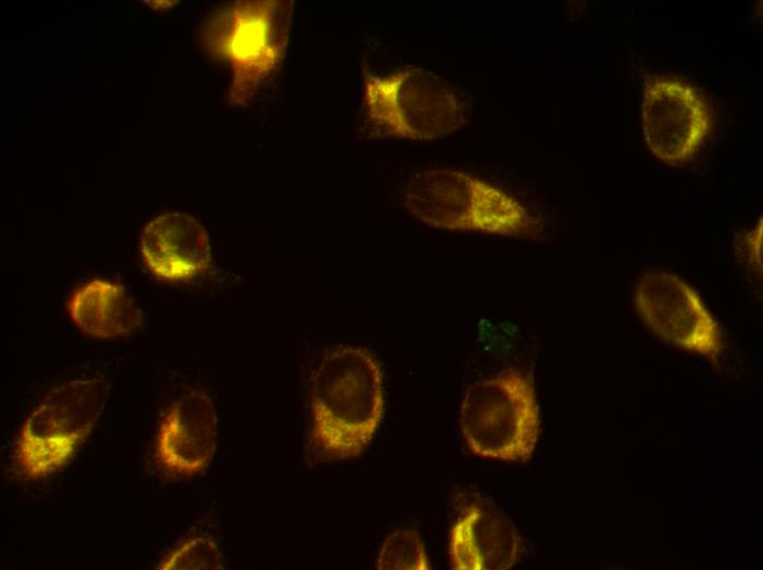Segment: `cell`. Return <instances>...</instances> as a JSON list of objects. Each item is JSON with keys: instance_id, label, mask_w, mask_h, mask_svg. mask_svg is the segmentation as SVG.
I'll return each instance as SVG.
<instances>
[{"instance_id": "6da1fadb", "label": "cell", "mask_w": 763, "mask_h": 570, "mask_svg": "<svg viewBox=\"0 0 763 570\" xmlns=\"http://www.w3.org/2000/svg\"><path fill=\"white\" fill-rule=\"evenodd\" d=\"M309 445L319 461L358 456L384 415L383 373L366 349L337 345L324 352L309 391Z\"/></svg>"}, {"instance_id": "7a4b0ae2", "label": "cell", "mask_w": 763, "mask_h": 570, "mask_svg": "<svg viewBox=\"0 0 763 570\" xmlns=\"http://www.w3.org/2000/svg\"><path fill=\"white\" fill-rule=\"evenodd\" d=\"M405 207L440 230L523 237L534 228L527 208L505 191L467 172L431 168L408 183Z\"/></svg>"}, {"instance_id": "3957f363", "label": "cell", "mask_w": 763, "mask_h": 570, "mask_svg": "<svg viewBox=\"0 0 763 570\" xmlns=\"http://www.w3.org/2000/svg\"><path fill=\"white\" fill-rule=\"evenodd\" d=\"M293 10V1H238L209 14L203 39L232 69L231 102H248L281 65Z\"/></svg>"}, {"instance_id": "277c9868", "label": "cell", "mask_w": 763, "mask_h": 570, "mask_svg": "<svg viewBox=\"0 0 763 570\" xmlns=\"http://www.w3.org/2000/svg\"><path fill=\"white\" fill-rule=\"evenodd\" d=\"M459 424L476 455L527 461L540 434V411L531 377L505 369L471 384L463 398Z\"/></svg>"}, {"instance_id": "5b68a950", "label": "cell", "mask_w": 763, "mask_h": 570, "mask_svg": "<svg viewBox=\"0 0 763 570\" xmlns=\"http://www.w3.org/2000/svg\"><path fill=\"white\" fill-rule=\"evenodd\" d=\"M367 116L384 134L412 140L451 135L468 123L465 95L425 68L408 67L386 75H365Z\"/></svg>"}, {"instance_id": "8992f818", "label": "cell", "mask_w": 763, "mask_h": 570, "mask_svg": "<svg viewBox=\"0 0 763 570\" xmlns=\"http://www.w3.org/2000/svg\"><path fill=\"white\" fill-rule=\"evenodd\" d=\"M109 395L100 378H81L52 389L32 410L15 441L23 476L44 478L64 467L88 438Z\"/></svg>"}, {"instance_id": "52a82bcc", "label": "cell", "mask_w": 763, "mask_h": 570, "mask_svg": "<svg viewBox=\"0 0 763 570\" xmlns=\"http://www.w3.org/2000/svg\"><path fill=\"white\" fill-rule=\"evenodd\" d=\"M640 113L647 148L670 166L693 160L715 127L714 112L705 93L673 75L647 77Z\"/></svg>"}, {"instance_id": "ba28073f", "label": "cell", "mask_w": 763, "mask_h": 570, "mask_svg": "<svg viewBox=\"0 0 763 570\" xmlns=\"http://www.w3.org/2000/svg\"><path fill=\"white\" fill-rule=\"evenodd\" d=\"M633 306L656 338L716 363L724 351L720 324L699 293L676 274L651 271L633 293Z\"/></svg>"}, {"instance_id": "9c48e42d", "label": "cell", "mask_w": 763, "mask_h": 570, "mask_svg": "<svg viewBox=\"0 0 763 570\" xmlns=\"http://www.w3.org/2000/svg\"><path fill=\"white\" fill-rule=\"evenodd\" d=\"M217 414L209 396L191 390L180 397L160 421L156 455L174 476H193L212 461L216 448Z\"/></svg>"}, {"instance_id": "30bf717a", "label": "cell", "mask_w": 763, "mask_h": 570, "mask_svg": "<svg viewBox=\"0 0 763 570\" xmlns=\"http://www.w3.org/2000/svg\"><path fill=\"white\" fill-rule=\"evenodd\" d=\"M140 252L147 269L167 282H184L204 273L212 263L206 229L191 215L163 213L144 227Z\"/></svg>"}, {"instance_id": "8fae6325", "label": "cell", "mask_w": 763, "mask_h": 570, "mask_svg": "<svg viewBox=\"0 0 763 570\" xmlns=\"http://www.w3.org/2000/svg\"><path fill=\"white\" fill-rule=\"evenodd\" d=\"M522 538L512 521L498 509L470 503L448 536L451 566L458 570H509L517 561Z\"/></svg>"}, {"instance_id": "7c38bea8", "label": "cell", "mask_w": 763, "mask_h": 570, "mask_svg": "<svg viewBox=\"0 0 763 570\" xmlns=\"http://www.w3.org/2000/svg\"><path fill=\"white\" fill-rule=\"evenodd\" d=\"M72 322L89 337L115 339L143 326V312L116 283L95 278L73 290L68 304Z\"/></svg>"}, {"instance_id": "4fadbf2b", "label": "cell", "mask_w": 763, "mask_h": 570, "mask_svg": "<svg viewBox=\"0 0 763 570\" xmlns=\"http://www.w3.org/2000/svg\"><path fill=\"white\" fill-rule=\"evenodd\" d=\"M379 570H429L424 544L415 529L400 527L383 542L377 555Z\"/></svg>"}, {"instance_id": "5bb4252c", "label": "cell", "mask_w": 763, "mask_h": 570, "mask_svg": "<svg viewBox=\"0 0 763 570\" xmlns=\"http://www.w3.org/2000/svg\"><path fill=\"white\" fill-rule=\"evenodd\" d=\"M221 555L208 537L193 535L168 552L156 569L161 570H220Z\"/></svg>"}, {"instance_id": "9a60e30c", "label": "cell", "mask_w": 763, "mask_h": 570, "mask_svg": "<svg viewBox=\"0 0 763 570\" xmlns=\"http://www.w3.org/2000/svg\"><path fill=\"white\" fill-rule=\"evenodd\" d=\"M762 217L741 237L740 250L745 264L756 273L762 271Z\"/></svg>"}]
</instances>
